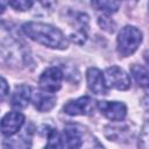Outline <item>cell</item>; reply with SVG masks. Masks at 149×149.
<instances>
[{"mask_svg": "<svg viewBox=\"0 0 149 149\" xmlns=\"http://www.w3.org/2000/svg\"><path fill=\"white\" fill-rule=\"evenodd\" d=\"M22 30L30 40L52 49L63 50L69 45L65 35L58 28L47 23L27 22L22 26Z\"/></svg>", "mask_w": 149, "mask_h": 149, "instance_id": "cell-1", "label": "cell"}, {"mask_svg": "<svg viewBox=\"0 0 149 149\" xmlns=\"http://www.w3.org/2000/svg\"><path fill=\"white\" fill-rule=\"evenodd\" d=\"M142 42V33L134 26H126L121 29L116 40V50L120 56L127 57L136 51Z\"/></svg>", "mask_w": 149, "mask_h": 149, "instance_id": "cell-2", "label": "cell"}, {"mask_svg": "<svg viewBox=\"0 0 149 149\" xmlns=\"http://www.w3.org/2000/svg\"><path fill=\"white\" fill-rule=\"evenodd\" d=\"M102 76H104V80L107 87L125 91V90H128L130 86L129 76L119 66L107 68Z\"/></svg>", "mask_w": 149, "mask_h": 149, "instance_id": "cell-3", "label": "cell"}, {"mask_svg": "<svg viewBox=\"0 0 149 149\" xmlns=\"http://www.w3.org/2000/svg\"><path fill=\"white\" fill-rule=\"evenodd\" d=\"M63 79V72L59 68L51 66L43 71V73L40 77V86L42 90L48 92H56L61 88Z\"/></svg>", "mask_w": 149, "mask_h": 149, "instance_id": "cell-4", "label": "cell"}, {"mask_svg": "<svg viewBox=\"0 0 149 149\" xmlns=\"http://www.w3.org/2000/svg\"><path fill=\"white\" fill-rule=\"evenodd\" d=\"M94 100L90 97H80L69 101L64 106V112L69 115H90L94 111Z\"/></svg>", "mask_w": 149, "mask_h": 149, "instance_id": "cell-5", "label": "cell"}, {"mask_svg": "<svg viewBox=\"0 0 149 149\" xmlns=\"http://www.w3.org/2000/svg\"><path fill=\"white\" fill-rule=\"evenodd\" d=\"M24 122V116L20 112H9L0 121V130L6 136L16 134Z\"/></svg>", "mask_w": 149, "mask_h": 149, "instance_id": "cell-6", "label": "cell"}, {"mask_svg": "<svg viewBox=\"0 0 149 149\" xmlns=\"http://www.w3.org/2000/svg\"><path fill=\"white\" fill-rule=\"evenodd\" d=\"M98 108L102 115L112 121H121L127 114L126 105L119 101H99Z\"/></svg>", "mask_w": 149, "mask_h": 149, "instance_id": "cell-7", "label": "cell"}, {"mask_svg": "<svg viewBox=\"0 0 149 149\" xmlns=\"http://www.w3.org/2000/svg\"><path fill=\"white\" fill-rule=\"evenodd\" d=\"M87 26H88L87 15L84 13H76L72 20L73 31L70 34V38L77 44H83L87 37Z\"/></svg>", "mask_w": 149, "mask_h": 149, "instance_id": "cell-8", "label": "cell"}, {"mask_svg": "<svg viewBox=\"0 0 149 149\" xmlns=\"http://www.w3.org/2000/svg\"><path fill=\"white\" fill-rule=\"evenodd\" d=\"M86 80L87 86L91 92L94 94H106L107 93V86L104 80V76L101 71L97 68H90L86 72Z\"/></svg>", "mask_w": 149, "mask_h": 149, "instance_id": "cell-9", "label": "cell"}, {"mask_svg": "<svg viewBox=\"0 0 149 149\" xmlns=\"http://www.w3.org/2000/svg\"><path fill=\"white\" fill-rule=\"evenodd\" d=\"M31 100L35 108L40 112H48L56 105V97L48 91H35L31 94Z\"/></svg>", "mask_w": 149, "mask_h": 149, "instance_id": "cell-10", "label": "cell"}, {"mask_svg": "<svg viewBox=\"0 0 149 149\" xmlns=\"http://www.w3.org/2000/svg\"><path fill=\"white\" fill-rule=\"evenodd\" d=\"M31 98V88L28 85H20L17 86L10 98V105L14 108L17 109H22L24 107H27L29 100Z\"/></svg>", "mask_w": 149, "mask_h": 149, "instance_id": "cell-11", "label": "cell"}, {"mask_svg": "<svg viewBox=\"0 0 149 149\" xmlns=\"http://www.w3.org/2000/svg\"><path fill=\"white\" fill-rule=\"evenodd\" d=\"M62 148H79L81 147V135L78 129L73 126H68L64 128L61 135Z\"/></svg>", "mask_w": 149, "mask_h": 149, "instance_id": "cell-12", "label": "cell"}, {"mask_svg": "<svg viewBox=\"0 0 149 149\" xmlns=\"http://www.w3.org/2000/svg\"><path fill=\"white\" fill-rule=\"evenodd\" d=\"M91 5L97 9L105 13H115L120 5V0H91Z\"/></svg>", "mask_w": 149, "mask_h": 149, "instance_id": "cell-13", "label": "cell"}, {"mask_svg": "<svg viewBox=\"0 0 149 149\" xmlns=\"http://www.w3.org/2000/svg\"><path fill=\"white\" fill-rule=\"evenodd\" d=\"M130 72L133 74L135 81L140 86H142L143 88L148 87V70L144 66L139 65V64H134L130 68Z\"/></svg>", "mask_w": 149, "mask_h": 149, "instance_id": "cell-14", "label": "cell"}, {"mask_svg": "<svg viewBox=\"0 0 149 149\" xmlns=\"http://www.w3.org/2000/svg\"><path fill=\"white\" fill-rule=\"evenodd\" d=\"M9 5L16 10L24 12L33 6V0H9Z\"/></svg>", "mask_w": 149, "mask_h": 149, "instance_id": "cell-15", "label": "cell"}, {"mask_svg": "<svg viewBox=\"0 0 149 149\" xmlns=\"http://www.w3.org/2000/svg\"><path fill=\"white\" fill-rule=\"evenodd\" d=\"M99 24L107 31L109 33H113L114 31V23L112 20H109L108 17H105V16H101L99 17Z\"/></svg>", "mask_w": 149, "mask_h": 149, "instance_id": "cell-16", "label": "cell"}, {"mask_svg": "<svg viewBox=\"0 0 149 149\" xmlns=\"http://www.w3.org/2000/svg\"><path fill=\"white\" fill-rule=\"evenodd\" d=\"M8 91H9V88H8L7 81L2 77H0V100H3L7 97Z\"/></svg>", "mask_w": 149, "mask_h": 149, "instance_id": "cell-17", "label": "cell"}, {"mask_svg": "<svg viewBox=\"0 0 149 149\" xmlns=\"http://www.w3.org/2000/svg\"><path fill=\"white\" fill-rule=\"evenodd\" d=\"M37 1L45 8H52L56 3V0H37Z\"/></svg>", "mask_w": 149, "mask_h": 149, "instance_id": "cell-18", "label": "cell"}, {"mask_svg": "<svg viewBox=\"0 0 149 149\" xmlns=\"http://www.w3.org/2000/svg\"><path fill=\"white\" fill-rule=\"evenodd\" d=\"M3 9H5V5H3V2L0 0V14L3 12Z\"/></svg>", "mask_w": 149, "mask_h": 149, "instance_id": "cell-19", "label": "cell"}]
</instances>
